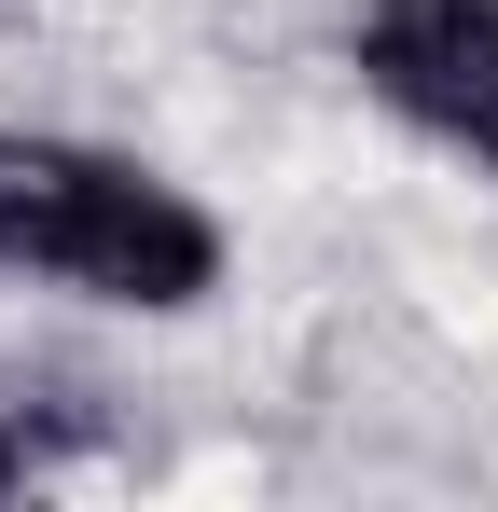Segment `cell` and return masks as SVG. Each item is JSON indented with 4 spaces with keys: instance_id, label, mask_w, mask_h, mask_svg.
<instances>
[{
    "instance_id": "obj_1",
    "label": "cell",
    "mask_w": 498,
    "mask_h": 512,
    "mask_svg": "<svg viewBox=\"0 0 498 512\" xmlns=\"http://www.w3.org/2000/svg\"><path fill=\"white\" fill-rule=\"evenodd\" d=\"M0 263L56 277V291H97V305H194L222 277V236L153 167L0 125Z\"/></svg>"
},
{
    "instance_id": "obj_2",
    "label": "cell",
    "mask_w": 498,
    "mask_h": 512,
    "mask_svg": "<svg viewBox=\"0 0 498 512\" xmlns=\"http://www.w3.org/2000/svg\"><path fill=\"white\" fill-rule=\"evenodd\" d=\"M360 70L402 125L498 167V0H360Z\"/></svg>"
}]
</instances>
